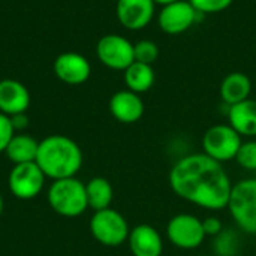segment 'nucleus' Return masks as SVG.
<instances>
[{"mask_svg":"<svg viewBox=\"0 0 256 256\" xmlns=\"http://www.w3.org/2000/svg\"><path fill=\"white\" fill-rule=\"evenodd\" d=\"M228 124H231L242 136H256V99H246L230 106Z\"/></svg>","mask_w":256,"mask_h":256,"instance_id":"dca6fc26","label":"nucleus"},{"mask_svg":"<svg viewBox=\"0 0 256 256\" xmlns=\"http://www.w3.org/2000/svg\"><path fill=\"white\" fill-rule=\"evenodd\" d=\"M114 2H117V0H114Z\"/></svg>","mask_w":256,"mask_h":256,"instance_id":"c85d7f7f","label":"nucleus"},{"mask_svg":"<svg viewBox=\"0 0 256 256\" xmlns=\"http://www.w3.org/2000/svg\"><path fill=\"white\" fill-rule=\"evenodd\" d=\"M110 112L117 122L132 124L144 116V102L138 93L128 88L120 90L110 99Z\"/></svg>","mask_w":256,"mask_h":256,"instance_id":"4468645a","label":"nucleus"},{"mask_svg":"<svg viewBox=\"0 0 256 256\" xmlns=\"http://www.w3.org/2000/svg\"><path fill=\"white\" fill-rule=\"evenodd\" d=\"M123 72H124V84L128 90L138 93V94L148 92L153 87L154 80H156L152 64H146L140 62H134Z\"/></svg>","mask_w":256,"mask_h":256,"instance_id":"6ab92c4d","label":"nucleus"},{"mask_svg":"<svg viewBox=\"0 0 256 256\" xmlns=\"http://www.w3.org/2000/svg\"><path fill=\"white\" fill-rule=\"evenodd\" d=\"M198 15L200 14L189 0H177L171 4L162 6L158 15V24L166 34H182L198 21Z\"/></svg>","mask_w":256,"mask_h":256,"instance_id":"9d476101","label":"nucleus"},{"mask_svg":"<svg viewBox=\"0 0 256 256\" xmlns=\"http://www.w3.org/2000/svg\"><path fill=\"white\" fill-rule=\"evenodd\" d=\"M30 106V93L27 87L16 80L0 81V112L14 116L26 112Z\"/></svg>","mask_w":256,"mask_h":256,"instance_id":"2eb2a0df","label":"nucleus"},{"mask_svg":"<svg viewBox=\"0 0 256 256\" xmlns=\"http://www.w3.org/2000/svg\"><path fill=\"white\" fill-rule=\"evenodd\" d=\"M36 164L46 178L60 180L75 177L82 166V152L72 138L50 135L39 141Z\"/></svg>","mask_w":256,"mask_h":256,"instance_id":"f03ea898","label":"nucleus"},{"mask_svg":"<svg viewBox=\"0 0 256 256\" xmlns=\"http://www.w3.org/2000/svg\"><path fill=\"white\" fill-rule=\"evenodd\" d=\"M45 174L36 162L14 165L9 172L8 184L10 194L18 200H33L36 198L45 186Z\"/></svg>","mask_w":256,"mask_h":256,"instance_id":"6e6552de","label":"nucleus"},{"mask_svg":"<svg viewBox=\"0 0 256 256\" xmlns=\"http://www.w3.org/2000/svg\"><path fill=\"white\" fill-rule=\"evenodd\" d=\"M200 15H213L226 10L234 0H189Z\"/></svg>","mask_w":256,"mask_h":256,"instance_id":"5701e85b","label":"nucleus"},{"mask_svg":"<svg viewBox=\"0 0 256 256\" xmlns=\"http://www.w3.org/2000/svg\"><path fill=\"white\" fill-rule=\"evenodd\" d=\"M202 226H204V232L207 237H218L224 231V225L220 219L216 216H208L202 219Z\"/></svg>","mask_w":256,"mask_h":256,"instance_id":"393cba45","label":"nucleus"},{"mask_svg":"<svg viewBox=\"0 0 256 256\" xmlns=\"http://www.w3.org/2000/svg\"><path fill=\"white\" fill-rule=\"evenodd\" d=\"M38 148H39V141H36L32 135L15 134L4 153L14 165H20V164L36 162Z\"/></svg>","mask_w":256,"mask_h":256,"instance_id":"a211bd4d","label":"nucleus"},{"mask_svg":"<svg viewBox=\"0 0 256 256\" xmlns=\"http://www.w3.org/2000/svg\"><path fill=\"white\" fill-rule=\"evenodd\" d=\"M54 74L64 84L80 86L90 78L92 66L80 52H63L54 60Z\"/></svg>","mask_w":256,"mask_h":256,"instance_id":"f8f14e48","label":"nucleus"},{"mask_svg":"<svg viewBox=\"0 0 256 256\" xmlns=\"http://www.w3.org/2000/svg\"><path fill=\"white\" fill-rule=\"evenodd\" d=\"M128 244L134 256H162L164 240L160 232L152 225L141 224L130 230Z\"/></svg>","mask_w":256,"mask_h":256,"instance_id":"ddd939ff","label":"nucleus"},{"mask_svg":"<svg viewBox=\"0 0 256 256\" xmlns=\"http://www.w3.org/2000/svg\"><path fill=\"white\" fill-rule=\"evenodd\" d=\"M96 56L104 66L114 70H124L135 62L134 44L116 33L105 34L98 40Z\"/></svg>","mask_w":256,"mask_h":256,"instance_id":"1a4fd4ad","label":"nucleus"},{"mask_svg":"<svg viewBox=\"0 0 256 256\" xmlns=\"http://www.w3.org/2000/svg\"><path fill=\"white\" fill-rule=\"evenodd\" d=\"M172 192L204 210L220 212L228 207L232 182L224 165L204 153L180 158L168 176Z\"/></svg>","mask_w":256,"mask_h":256,"instance_id":"f257e3e1","label":"nucleus"},{"mask_svg":"<svg viewBox=\"0 0 256 256\" xmlns=\"http://www.w3.org/2000/svg\"><path fill=\"white\" fill-rule=\"evenodd\" d=\"M242 144L243 136L231 124H214L208 128L201 141L202 153L220 164L236 159Z\"/></svg>","mask_w":256,"mask_h":256,"instance_id":"423d86ee","label":"nucleus"},{"mask_svg":"<svg viewBox=\"0 0 256 256\" xmlns=\"http://www.w3.org/2000/svg\"><path fill=\"white\" fill-rule=\"evenodd\" d=\"M86 194L88 207L93 212L105 210L111 207L114 190L111 183L104 177H94L88 183H86Z\"/></svg>","mask_w":256,"mask_h":256,"instance_id":"aec40b11","label":"nucleus"},{"mask_svg":"<svg viewBox=\"0 0 256 256\" xmlns=\"http://www.w3.org/2000/svg\"><path fill=\"white\" fill-rule=\"evenodd\" d=\"M90 232L102 246L118 248L128 242L130 228L124 216L110 207L93 213L90 219Z\"/></svg>","mask_w":256,"mask_h":256,"instance_id":"39448f33","label":"nucleus"},{"mask_svg":"<svg viewBox=\"0 0 256 256\" xmlns=\"http://www.w3.org/2000/svg\"><path fill=\"white\" fill-rule=\"evenodd\" d=\"M9 118H10V123H12L15 132H21V130H24V129L28 128L30 120H28V117H27L26 112H20V114L9 116Z\"/></svg>","mask_w":256,"mask_h":256,"instance_id":"a878e982","label":"nucleus"},{"mask_svg":"<svg viewBox=\"0 0 256 256\" xmlns=\"http://www.w3.org/2000/svg\"><path fill=\"white\" fill-rule=\"evenodd\" d=\"M159 54H160V51H159L158 44L150 39H142V40H138L136 44H134L135 62L153 64L158 60Z\"/></svg>","mask_w":256,"mask_h":256,"instance_id":"412c9836","label":"nucleus"},{"mask_svg":"<svg viewBox=\"0 0 256 256\" xmlns=\"http://www.w3.org/2000/svg\"><path fill=\"white\" fill-rule=\"evenodd\" d=\"M219 93L222 100L228 106H232L250 98L252 81L243 72H231L222 80Z\"/></svg>","mask_w":256,"mask_h":256,"instance_id":"f3484780","label":"nucleus"},{"mask_svg":"<svg viewBox=\"0 0 256 256\" xmlns=\"http://www.w3.org/2000/svg\"><path fill=\"white\" fill-rule=\"evenodd\" d=\"M237 164L248 170V171H256V141L249 140L243 141L237 156H236Z\"/></svg>","mask_w":256,"mask_h":256,"instance_id":"4be33fe9","label":"nucleus"},{"mask_svg":"<svg viewBox=\"0 0 256 256\" xmlns=\"http://www.w3.org/2000/svg\"><path fill=\"white\" fill-rule=\"evenodd\" d=\"M156 4H160V6H166V4H171V3H174V2H177V0H153Z\"/></svg>","mask_w":256,"mask_h":256,"instance_id":"bb28decb","label":"nucleus"},{"mask_svg":"<svg viewBox=\"0 0 256 256\" xmlns=\"http://www.w3.org/2000/svg\"><path fill=\"white\" fill-rule=\"evenodd\" d=\"M15 129L10 123V118L9 116L0 112V153H4L10 140L14 138L15 135Z\"/></svg>","mask_w":256,"mask_h":256,"instance_id":"b1692460","label":"nucleus"},{"mask_svg":"<svg viewBox=\"0 0 256 256\" xmlns=\"http://www.w3.org/2000/svg\"><path fill=\"white\" fill-rule=\"evenodd\" d=\"M153 0H117L118 22L128 30L146 28L154 16Z\"/></svg>","mask_w":256,"mask_h":256,"instance_id":"9b49d317","label":"nucleus"},{"mask_svg":"<svg viewBox=\"0 0 256 256\" xmlns=\"http://www.w3.org/2000/svg\"><path fill=\"white\" fill-rule=\"evenodd\" d=\"M48 202L57 214L78 218L88 208L86 184L76 177L52 180L48 189Z\"/></svg>","mask_w":256,"mask_h":256,"instance_id":"7ed1b4c3","label":"nucleus"},{"mask_svg":"<svg viewBox=\"0 0 256 256\" xmlns=\"http://www.w3.org/2000/svg\"><path fill=\"white\" fill-rule=\"evenodd\" d=\"M166 237L172 246L182 250H194L204 243L207 236L204 232L202 219L189 213H180L170 219Z\"/></svg>","mask_w":256,"mask_h":256,"instance_id":"0eeeda50","label":"nucleus"},{"mask_svg":"<svg viewBox=\"0 0 256 256\" xmlns=\"http://www.w3.org/2000/svg\"><path fill=\"white\" fill-rule=\"evenodd\" d=\"M3 208H4V201H3V196H2V194H0V216H2V213H3Z\"/></svg>","mask_w":256,"mask_h":256,"instance_id":"cd10ccee","label":"nucleus"},{"mask_svg":"<svg viewBox=\"0 0 256 256\" xmlns=\"http://www.w3.org/2000/svg\"><path fill=\"white\" fill-rule=\"evenodd\" d=\"M226 208L243 232L256 236V178H243L232 184Z\"/></svg>","mask_w":256,"mask_h":256,"instance_id":"20e7f679","label":"nucleus"}]
</instances>
